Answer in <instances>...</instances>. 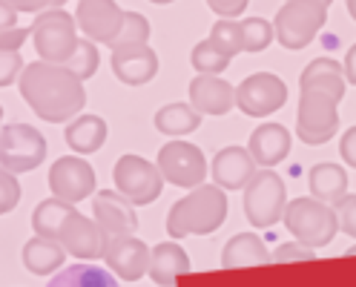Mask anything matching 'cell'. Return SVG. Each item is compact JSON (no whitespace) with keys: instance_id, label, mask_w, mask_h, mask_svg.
I'll return each instance as SVG.
<instances>
[{"instance_id":"d590c367","label":"cell","mask_w":356,"mask_h":287,"mask_svg":"<svg viewBox=\"0 0 356 287\" xmlns=\"http://www.w3.org/2000/svg\"><path fill=\"white\" fill-rule=\"evenodd\" d=\"M339 156L345 158V164H350L356 170V126H350L342 141H339Z\"/></svg>"},{"instance_id":"cb8c5ba5","label":"cell","mask_w":356,"mask_h":287,"mask_svg":"<svg viewBox=\"0 0 356 287\" xmlns=\"http://www.w3.org/2000/svg\"><path fill=\"white\" fill-rule=\"evenodd\" d=\"M66 259V247L58 245L52 238H32L24 245V268L35 276H47V273H55Z\"/></svg>"},{"instance_id":"f1b7e54d","label":"cell","mask_w":356,"mask_h":287,"mask_svg":"<svg viewBox=\"0 0 356 287\" xmlns=\"http://www.w3.org/2000/svg\"><path fill=\"white\" fill-rule=\"evenodd\" d=\"M230 60H233V55H227L213 38L202 40V43H198V47L193 49V66H195V69L202 72V75H213V72L227 69Z\"/></svg>"},{"instance_id":"7bdbcfd3","label":"cell","mask_w":356,"mask_h":287,"mask_svg":"<svg viewBox=\"0 0 356 287\" xmlns=\"http://www.w3.org/2000/svg\"><path fill=\"white\" fill-rule=\"evenodd\" d=\"M348 9H350V15H353V20H356V0H348Z\"/></svg>"},{"instance_id":"277c9868","label":"cell","mask_w":356,"mask_h":287,"mask_svg":"<svg viewBox=\"0 0 356 287\" xmlns=\"http://www.w3.org/2000/svg\"><path fill=\"white\" fill-rule=\"evenodd\" d=\"M284 224L305 247H325L339 230V215L316 198H296L284 210Z\"/></svg>"},{"instance_id":"ba28073f","label":"cell","mask_w":356,"mask_h":287,"mask_svg":"<svg viewBox=\"0 0 356 287\" xmlns=\"http://www.w3.org/2000/svg\"><path fill=\"white\" fill-rule=\"evenodd\" d=\"M32 35H35V47H38V55L47 58L49 63H70L78 43L75 40V26L66 12H47L35 20L32 26Z\"/></svg>"},{"instance_id":"4dcf8cb0","label":"cell","mask_w":356,"mask_h":287,"mask_svg":"<svg viewBox=\"0 0 356 287\" xmlns=\"http://www.w3.org/2000/svg\"><path fill=\"white\" fill-rule=\"evenodd\" d=\"M221 49L227 55H236L244 49V40H241V24H233V20H218L213 26V35H210Z\"/></svg>"},{"instance_id":"44dd1931","label":"cell","mask_w":356,"mask_h":287,"mask_svg":"<svg viewBox=\"0 0 356 287\" xmlns=\"http://www.w3.org/2000/svg\"><path fill=\"white\" fill-rule=\"evenodd\" d=\"M273 256L267 253L264 241L253 233H238L233 236L225 250H221V268H261V264H270Z\"/></svg>"},{"instance_id":"b9f144b4","label":"cell","mask_w":356,"mask_h":287,"mask_svg":"<svg viewBox=\"0 0 356 287\" xmlns=\"http://www.w3.org/2000/svg\"><path fill=\"white\" fill-rule=\"evenodd\" d=\"M345 78L356 86V43L348 49V55H345Z\"/></svg>"},{"instance_id":"1f68e13d","label":"cell","mask_w":356,"mask_h":287,"mask_svg":"<svg viewBox=\"0 0 356 287\" xmlns=\"http://www.w3.org/2000/svg\"><path fill=\"white\" fill-rule=\"evenodd\" d=\"M147 35H149V24H147V20L141 15H136V12H127L124 15V29H121L118 40L113 43V49L115 47H127V43H144Z\"/></svg>"},{"instance_id":"484cf974","label":"cell","mask_w":356,"mask_h":287,"mask_svg":"<svg viewBox=\"0 0 356 287\" xmlns=\"http://www.w3.org/2000/svg\"><path fill=\"white\" fill-rule=\"evenodd\" d=\"M47 287H118V281L98 264H70Z\"/></svg>"},{"instance_id":"8992f818","label":"cell","mask_w":356,"mask_h":287,"mask_svg":"<svg viewBox=\"0 0 356 287\" xmlns=\"http://www.w3.org/2000/svg\"><path fill=\"white\" fill-rule=\"evenodd\" d=\"M325 3L322 0H291L276 17V38L287 49H305L325 26Z\"/></svg>"},{"instance_id":"6da1fadb","label":"cell","mask_w":356,"mask_h":287,"mask_svg":"<svg viewBox=\"0 0 356 287\" xmlns=\"http://www.w3.org/2000/svg\"><path fill=\"white\" fill-rule=\"evenodd\" d=\"M345 95V66L330 58H316L302 75L299 138L305 144H325L337 132V104Z\"/></svg>"},{"instance_id":"836d02e7","label":"cell","mask_w":356,"mask_h":287,"mask_svg":"<svg viewBox=\"0 0 356 287\" xmlns=\"http://www.w3.org/2000/svg\"><path fill=\"white\" fill-rule=\"evenodd\" d=\"M314 256H316V253L310 250V247H305V245H299V241H287V245L276 247L273 264H284V261H310Z\"/></svg>"},{"instance_id":"4316f807","label":"cell","mask_w":356,"mask_h":287,"mask_svg":"<svg viewBox=\"0 0 356 287\" xmlns=\"http://www.w3.org/2000/svg\"><path fill=\"white\" fill-rule=\"evenodd\" d=\"M198 124H202V115L187 104H167L155 113V129L167 136H187L198 129Z\"/></svg>"},{"instance_id":"f546056e","label":"cell","mask_w":356,"mask_h":287,"mask_svg":"<svg viewBox=\"0 0 356 287\" xmlns=\"http://www.w3.org/2000/svg\"><path fill=\"white\" fill-rule=\"evenodd\" d=\"M241 40H244V52H261L267 43L273 40V29L267 20L250 17L241 24Z\"/></svg>"},{"instance_id":"e0dca14e","label":"cell","mask_w":356,"mask_h":287,"mask_svg":"<svg viewBox=\"0 0 356 287\" xmlns=\"http://www.w3.org/2000/svg\"><path fill=\"white\" fill-rule=\"evenodd\" d=\"M155 69H159V60L152 49H147V43H127L113 49V72L129 86L147 83Z\"/></svg>"},{"instance_id":"ac0fdd59","label":"cell","mask_w":356,"mask_h":287,"mask_svg":"<svg viewBox=\"0 0 356 287\" xmlns=\"http://www.w3.org/2000/svg\"><path fill=\"white\" fill-rule=\"evenodd\" d=\"M253 156L250 149H241V147H225L213 158V179L218 181V187L225 190H241L253 181Z\"/></svg>"},{"instance_id":"8d00e7d4","label":"cell","mask_w":356,"mask_h":287,"mask_svg":"<svg viewBox=\"0 0 356 287\" xmlns=\"http://www.w3.org/2000/svg\"><path fill=\"white\" fill-rule=\"evenodd\" d=\"M17 204V184L12 179V172H3V202H0V213H9Z\"/></svg>"},{"instance_id":"ab89813d","label":"cell","mask_w":356,"mask_h":287,"mask_svg":"<svg viewBox=\"0 0 356 287\" xmlns=\"http://www.w3.org/2000/svg\"><path fill=\"white\" fill-rule=\"evenodd\" d=\"M210 6L225 15V17H236L238 12H244V6H248V0H210Z\"/></svg>"},{"instance_id":"d4e9b609","label":"cell","mask_w":356,"mask_h":287,"mask_svg":"<svg viewBox=\"0 0 356 287\" xmlns=\"http://www.w3.org/2000/svg\"><path fill=\"white\" fill-rule=\"evenodd\" d=\"M63 138H66V144H70L75 152L89 156V152H98L104 147V141H106V124L98 115H83L75 124L66 126Z\"/></svg>"},{"instance_id":"8fae6325","label":"cell","mask_w":356,"mask_h":287,"mask_svg":"<svg viewBox=\"0 0 356 287\" xmlns=\"http://www.w3.org/2000/svg\"><path fill=\"white\" fill-rule=\"evenodd\" d=\"M159 170L164 175V181L175 187H198L207 175V161L195 144L170 141L159 152Z\"/></svg>"},{"instance_id":"3957f363","label":"cell","mask_w":356,"mask_h":287,"mask_svg":"<svg viewBox=\"0 0 356 287\" xmlns=\"http://www.w3.org/2000/svg\"><path fill=\"white\" fill-rule=\"evenodd\" d=\"M227 218V195L218 187H195L167 215V233L172 238L216 233Z\"/></svg>"},{"instance_id":"ffe728a7","label":"cell","mask_w":356,"mask_h":287,"mask_svg":"<svg viewBox=\"0 0 356 287\" xmlns=\"http://www.w3.org/2000/svg\"><path fill=\"white\" fill-rule=\"evenodd\" d=\"M248 149H250L256 164L273 167L291 156V132H287L282 124H261L259 129H253Z\"/></svg>"},{"instance_id":"603a6c76","label":"cell","mask_w":356,"mask_h":287,"mask_svg":"<svg viewBox=\"0 0 356 287\" xmlns=\"http://www.w3.org/2000/svg\"><path fill=\"white\" fill-rule=\"evenodd\" d=\"M190 273V256L172 245V241H164V245L152 247V259H149V276L159 287H172L178 276Z\"/></svg>"},{"instance_id":"5b68a950","label":"cell","mask_w":356,"mask_h":287,"mask_svg":"<svg viewBox=\"0 0 356 287\" xmlns=\"http://www.w3.org/2000/svg\"><path fill=\"white\" fill-rule=\"evenodd\" d=\"M287 210V190L276 172L261 170L253 175V181L244 187V215L259 230L273 227Z\"/></svg>"},{"instance_id":"f35d334b","label":"cell","mask_w":356,"mask_h":287,"mask_svg":"<svg viewBox=\"0 0 356 287\" xmlns=\"http://www.w3.org/2000/svg\"><path fill=\"white\" fill-rule=\"evenodd\" d=\"M0 58H3V69H0V86H9L15 81V69L20 66V60H17V52H0Z\"/></svg>"},{"instance_id":"9a60e30c","label":"cell","mask_w":356,"mask_h":287,"mask_svg":"<svg viewBox=\"0 0 356 287\" xmlns=\"http://www.w3.org/2000/svg\"><path fill=\"white\" fill-rule=\"evenodd\" d=\"M78 24L89 38L113 47L124 29V12L113 3V0H81Z\"/></svg>"},{"instance_id":"9c48e42d","label":"cell","mask_w":356,"mask_h":287,"mask_svg":"<svg viewBox=\"0 0 356 287\" xmlns=\"http://www.w3.org/2000/svg\"><path fill=\"white\" fill-rule=\"evenodd\" d=\"M47 156V141L26 124H9L0 136V161L9 172H29Z\"/></svg>"},{"instance_id":"2e32d148","label":"cell","mask_w":356,"mask_h":287,"mask_svg":"<svg viewBox=\"0 0 356 287\" xmlns=\"http://www.w3.org/2000/svg\"><path fill=\"white\" fill-rule=\"evenodd\" d=\"M95 222L106 233V238L132 236L138 230V218L132 213V204L121 192H113V190H104L95 195Z\"/></svg>"},{"instance_id":"f6af8a7d","label":"cell","mask_w":356,"mask_h":287,"mask_svg":"<svg viewBox=\"0 0 356 287\" xmlns=\"http://www.w3.org/2000/svg\"><path fill=\"white\" fill-rule=\"evenodd\" d=\"M348 253H350V256H356V247H350V250H348Z\"/></svg>"},{"instance_id":"7a4b0ae2","label":"cell","mask_w":356,"mask_h":287,"mask_svg":"<svg viewBox=\"0 0 356 287\" xmlns=\"http://www.w3.org/2000/svg\"><path fill=\"white\" fill-rule=\"evenodd\" d=\"M20 95L40 118L60 124L70 115L81 113L83 86L72 69H60L52 63H32L20 75Z\"/></svg>"},{"instance_id":"5bb4252c","label":"cell","mask_w":356,"mask_h":287,"mask_svg":"<svg viewBox=\"0 0 356 287\" xmlns=\"http://www.w3.org/2000/svg\"><path fill=\"white\" fill-rule=\"evenodd\" d=\"M58 241L78 259H101L106 250V233L98 227V222H92V218H86L81 213H72L66 218Z\"/></svg>"},{"instance_id":"52a82bcc","label":"cell","mask_w":356,"mask_h":287,"mask_svg":"<svg viewBox=\"0 0 356 287\" xmlns=\"http://www.w3.org/2000/svg\"><path fill=\"white\" fill-rule=\"evenodd\" d=\"M113 179H115V187L118 192L127 198L129 204H152L155 198L161 195V170L152 167L149 161L144 158H136V156H124L115 170H113Z\"/></svg>"},{"instance_id":"30bf717a","label":"cell","mask_w":356,"mask_h":287,"mask_svg":"<svg viewBox=\"0 0 356 287\" xmlns=\"http://www.w3.org/2000/svg\"><path fill=\"white\" fill-rule=\"evenodd\" d=\"M284 101H287V86L279 75H270V72H256L250 78H244L236 90V106L250 118L276 113V109L284 106Z\"/></svg>"},{"instance_id":"7402d4cb","label":"cell","mask_w":356,"mask_h":287,"mask_svg":"<svg viewBox=\"0 0 356 287\" xmlns=\"http://www.w3.org/2000/svg\"><path fill=\"white\" fill-rule=\"evenodd\" d=\"M310 195L327 207L342 204L348 195V172L339 164H330V161L316 164L310 170Z\"/></svg>"},{"instance_id":"74e56055","label":"cell","mask_w":356,"mask_h":287,"mask_svg":"<svg viewBox=\"0 0 356 287\" xmlns=\"http://www.w3.org/2000/svg\"><path fill=\"white\" fill-rule=\"evenodd\" d=\"M26 35H32V29H15V32H3L0 35V52H15L20 43L26 40Z\"/></svg>"},{"instance_id":"d6a6232c","label":"cell","mask_w":356,"mask_h":287,"mask_svg":"<svg viewBox=\"0 0 356 287\" xmlns=\"http://www.w3.org/2000/svg\"><path fill=\"white\" fill-rule=\"evenodd\" d=\"M70 69H72L81 81L89 78V75L98 69V49H95L89 40H81V43H78V49H75V55H72V60H70Z\"/></svg>"},{"instance_id":"e575fe53","label":"cell","mask_w":356,"mask_h":287,"mask_svg":"<svg viewBox=\"0 0 356 287\" xmlns=\"http://www.w3.org/2000/svg\"><path fill=\"white\" fill-rule=\"evenodd\" d=\"M337 215H339V227L356 238V195H345V202L337 204Z\"/></svg>"},{"instance_id":"ee69618b","label":"cell","mask_w":356,"mask_h":287,"mask_svg":"<svg viewBox=\"0 0 356 287\" xmlns=\"http://www.w3.org/2000/svg\"><path fill=\"white\" fill-rule=\"evenodd\" d=\"M152 3H172V0H152Z\"/></svg>"},{"instance_id":"60d3db41","label":"cell","mask_w":356,"mask_h":287,"mask_svg":"<svg viewBox=\"0 0 356 287\" xmlns=\"http://www.w3.org/2000/svg\"><path fill=\"white\" fill-rule=\"evenodd\" d=\"M6 6H12L15 12H35L43 3H60V0H3Z\"/></svg>"},{"instance_id":"d6986e66","label":"cell","mask_w":356,"mask_h":287,"mask_svg":"<svg viewBox=\"0 0 356 287\" xmlns=\"http://www.w3.org/2000/svg\"><path fill=\"white\" fill-rule=\"evenodd\" d=\"M190 101L195 104L198 113L225 115L236 106V92L227 81H221L216 75H198L190 83Z\"/></svg>"},{"instance_id":"4fadbf2b","label":"cell","mask_w":356,"mask_h":287,"mask_svg":"<svg viewBox=\"0 0 356 287\" xmlns=\"http://www.w3.org/2000/svg\"><path fill=\"white\" fill-rule=\"evenodd\" d=\"M149 259H152V250L136 236L106 238L104 261L109 264V270L124 281H138L144 273H149Z\"/></svg>"},{"instance_id":"83f0119b","label":"cell","mask_w":356,"mask_h":287,"mask_svg":"<svg viewBox=\"0 0 356 287\" xmlns=\"http://www.w3.org/2000/svg\"><path fill=\"white\" fill-rule=\"evenodd\" d=\"M72 213H75L72 204L60 202V198H49V202H40V204H38V210H35V215H32V227H35V233H38L40 238L58 241L63 222H66V218H70Z\"/></svg>"},{"instance_id":"7c38bea8","label":"cell","mask_w":356,"mask_h":287,"mask_svg":"<svg viewBox=\"0 0 356 287\" xmlns=\"http://www.w3.org/2000/svg\"><path fill=\"white\" fill-rule=\"evenodd\" d=\"M49 187L52 195L66 204H78L92 195L95 190V170L83 158H60L49 170Z\"/></svg>"}]
</instances>
